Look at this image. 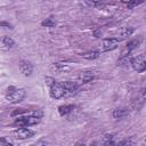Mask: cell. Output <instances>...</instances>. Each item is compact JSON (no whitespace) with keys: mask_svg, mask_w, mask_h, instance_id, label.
I'll return each instance as SVG.
<instances>
[{"mask_svg":"<svg viewBox=\"0 0 146 146\" xmlns=\"http://www.w3.org/2000/svg\"><path fill=\"white\" fill-rule=\"evenodd\" d=\"M26 96V92L22 88H16V87H9L6 91V99L11 103V104H17L21 103Z\"/></svg>","mask_w":146,"mask_h":146,"instance_id":"1","label":"cell"},{"mask_svg":"<svg viewBox=\"0 0 146 146\" xmlns=\"http://www.w3.org/2000/svg\"><path fill=\"white\" fill-rule=\"evenodd\" d=\"M41 117H38L35 115H33L32 113H30V115H23V116H18L15 120V125L18 127H31V125H35L40 122Z\"/></svg>","mask_w":146,"mask_h":146,"instance_id":"2","label":"cell"},{"mask_svg":"<svg viewBox=\"0 0 146 146\" xmlns=\"http://www.w3.org/2000/svg\"><path fill=\"white\" fill-rule=\"evenodd\" d=\"M120 43V39L117 38H108V39H104L99 44H98V50L102 51H110V50H114L117 48Z\"/></svg>","mask_w":146,"mask_h":146,"instance_id":"3","label":"cell"},{"mask_svg":"<svg viewBox=\"0 0 146 146\" xmlns=\"http://www.w3.org/2000/svg\"><path fill=\"white\" fill-rule=\"evenodd\" d=\"M145 104H146V88H143L138 91V94L131 100V108L135 111H138Z\"/></svg>","mask_w":146,"mask_h":146,"instance_id":"4","label":"cell"},{"mask_svg":"<svg viewBox=\"0 0 146 146\" xmlns=\"http://www.w3.org/2000/svg\"><path fill=\"white\" fill-rule=\"evenodd\" d=\"M50 96L54 99H59L65 96V89L63 82H56L54 81L50 84Z\"/></svg>","mask_w":146,"mask_h":146,"instance_id":"5","label":"cell"},{"mask_svg":"<svg viewBox=\"0 0 146 146\" xmlns=\"http://www.w3.org/2000/svg\"><path fill=\"white\" fill-rule=\"evenodd\" d=\"M131 67L138 72V73H141V72H145L146 71V57L144 55H138L136 57L132 58V64H131Z\"/></svg>","mask_w":146,"mask_h":146,"instance_id":"6","label":"cell"},{"mask_svg":"<svg viewBox=\"0 0 146 146\" xmlns=\"http://www.w3.org/2000/svg\"><path fill=\"white\" fill-rule=\"evenodd\" d=\"M11 135H13V137H14L15 139H21V140H23V139L31 138V137L34 135V132H33L32 130H30V129L23 127V128H19V129L14 130Z\"/></svg>","mask_w":146,"mask_h":146,"instance_id":"7","label":"cell"},{"mask_svg":"<svg viewBox=\"0 0 146 146\" xmlns=\"http://www.w3.org/2000/svg\"><path fill=\"white\" fill-rule=\"evenodd\" d=\"M64 89H65V97H71L78 94L79 86L72 81H64Z\"/></svg>","mask_w":146,"mask_h":146,"instance_id":"8","label":"cell"},{"mask_svg":"<svg viewBox=\"0 0 146 146\" xmlns=\"http://www.w3.org/2000/svg\"><path fill=\"white\" fill-rule=\"evenodd\" d=\"M140 39H132V40H130V41H128L127 43H125V46L123 47V49L121 50V56H124V55H129L135 48H137L138 46H139V43H140Z\"/></svg>","mask_w":146,"mask_h":146,"instance_id":"9","label":"cell"},{"mask_svg":"<svg viewBox=\"0 0 146 146\" xmlns=\"http://www.w3.org/2000/svg\"><path fill=\"white\" fill-rule=\"evenodd\" d=\"M18 66H19L21 73H22L24 76H30V75L32 74V72H33V65H32V63L29 62V60H25V59L21 60Z\"/></svg>","mask_w":146,"mask_h":146,"instance_id":"10","label":"cell"},{"mask_svg":"<svg viewBox=\"0 0 146 146\" xmlns=\"http://www.w3.org/2000/svg\"><path fill=\"white\" fill-rule=\"evenodd\" d=\"M95 72L94 71H82L78 75V81L80 83H88L95 79Z\"/></svg>","mask_w":146,"mask_h":146,"instance_id":"11","label":"cell"},{"mask_svg":"<svg viewBox=\"0 0 146 146\" xmlns=\"http://www.w3.org/2000/svg\"><path fill=\"white\" fill-rule=\"evenodd\" d=\"M132 58L130 55H124V56H121L120 59L117 60V65L121 66V67H124V68H128V67H131V64H132Z\"/></svg>","mask_w":146,"mask_h":146,"instance_id":"12","label":"cell"},{"mask_svg":"<svg viewBox=\"0 0 146 146\" xmlns=\"http://www.w3.org/2000/svg\"><path fill=\"white\" fill-rule=\"evenodd\" d=\"M50 70L52 72H55V73H62V72L68 71L70 70V66L66 65V64H63V63H54L50 66Z\"/></svg>","mask_w":146,"mask_h":146,"instance_id":"13","label":"cell"},{"mask_svg":"<svg viewBox=\"0 0 146 146\" xmlns=\"http://www.w3.org/2000/svg\"><path fill=\"white\" fill-rule=\"evenodd\" d=\"M128 113H129V110L127 107H120V108H115L113 111L112 115L114 119H121V117L128 115Z\"/></svg>","mask_w":146,"mask_h":146,"instance_id":"14","label":"cell"},{"mask_svg":"<svg viewBox=\"0 0 146 146\" xmlns=\"http://www.w3.org/2000/svg\"><path fill=\"white\" fill-rule=\"evenodd\" d=\"M1 44H2V49L8 50V49H10V48H13V47H14L15 41H14L11 38H9V36H7V35H5V36H2Z\"/></svg>","mask_w":146,"mask_h":146,"instance_id":"15","label":"cell"},{"mask_svg":"<svg viewBox=\"0 0 146 146\" xmlns=\"http://www.w3.org/2000/svg\"><path fill=\"white\" fill-rule=\"evenodd\" d=\"M100 55V51L99 50H91V51H87V52H83L81 56L86 59H96L98 58Z\"/></svg>","mask_w":146,"mask_h":146,"instance_id":"16","label":"cell"},{"mask_svg":"<svg viewBox=\"0 0 146 146\" xmlns=\"http://www.w3.org/2000/svg\"><path fill=\"white\" fill-rule=\"evenodd\" d=\"M74 110V105H64V106H59L58 107V112L62 116L67 115L68 113H71Z\"/></svg>","mask_w":146,"mask_h":146,"instance_id":"17","label":"cell"},{"mask_svg":"<svg viewBox=\"0 0 146 146\" xmlns=\"http://www.w3.org/2000/svg\"><path fill=\"white\" fill-rule=\"evenodd\" d=\"M133 33V27H122L120 30V40L121 39H125L128 36H130Z\"/></svg>","mask_w":146,"mask_h":146,"instance_id":"18","label":"cell"},{"mask_svg":"<svg viewBox=\"0 0 146 146\" xmlns=\"http://www.w3.org/2000/svg\"><path fill=\"white\" fill-rule=\"evenodd\" d=\"M42 26H46V27H54L56 25V22L52 19V17H49L47 19H44L42 23H41Z\"/></svg>","mask_w":146,"mask_h":146,"instance_id":"19","label":"cell"},{"mask_svg":"<svg viewBox=\"0 0 146 146\" xmlns=\"http://www.w3.org/2000/svg\"><path fill=\"white\" fill-rule=\"evenodd\" d=\"M86 3L89 7H99V5L102 3V0H86Z\"/></svg>","mask_w":146,"mask_h":146,"instance_id":"20","label":"cell"},{"mask_svg":"<svg viewBox=\"0 0 146 146\" xmlns=\"http://www.w3.org/2000/svg\"><path fill=\"white\" fill-rule=\"evenodd\" d=\"M145 0H131L129 3H128V7L129 8H135V7H137V6H139L140 3H143Z\"/></svg>","mask_w":146,"mask_h":146,"instance_id":"21","label":"cell"},{"mask_svg":"<svg viewBox=\"0 0 146 146\" xmlns=\"http://www.w3.org/2000/svg\"><path fill=\"white\" fill-rule=\"evenodd\" d=\"M0 146H11V143L6 140V138H1L0 139Z\"/></svg>","mask_w":146,"mask_h":146,"instance_id":"22","label":"cell"},{"mask_svg":"<svg viewBox=\"0 0 146 146\" xmlns=\"http://www.w3.org/2000/svg\"><path fill=\"white\" fill-rule=\"evenodd\" d=\"M1 26H2V27H6V29H13V26H11L9 23L5 22V21H2V22H1Z\"/></svg>","mask_w":146,"mask_h":146,"instance_id":"23","label":"cell"},{"mask_svg":"<svg viewBox=\"0 0 146 146\" xmlns=\"http://www.w3.org/2000/svg\"><path fill=\"white\" fill-rule=\"evenodd\" d=\"M121 1H122L123 3H127V5H128V3H129V2L131 1V0H121Z\"/></svg>","mask_w":146,"mask_h":146,"instance_id":"24","label":"cell"},{"mask_svg":"<svg viewBox=\"0 0 146 146\" xmlns=\"http://www.w3.org/2000/svg\"><path fill=\"white\" fill-rule=\"evenodd\" d=\"M145 143H146V139H145Z\"/></svg>","mask_w":146,"mask_h":146,"instance_id":"25","label":"cell"}]
</instances>
